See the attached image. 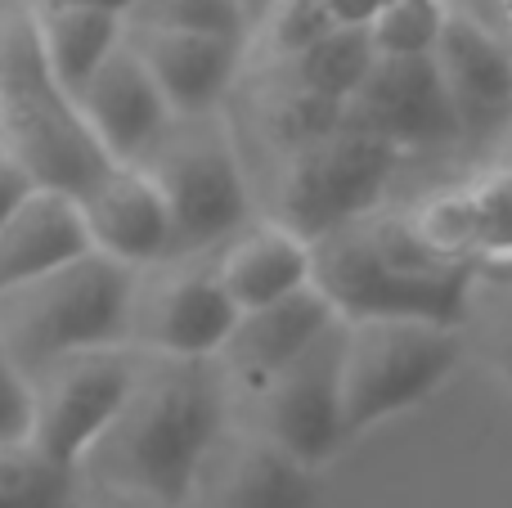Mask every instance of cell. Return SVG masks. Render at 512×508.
Here are the masks:
<instances>
[{
    "label": "cell",
    "instance_id": "1",
    "mask_svg": "<svg viewBox=\"0 0 512 508\" xmlns=\"http://www.w3.org/2000/svg\"><path fill=\"white\" fill-rule=\"evenodd\" d=\"M225 423H230V383L216 356L140 351L131 392L86 450L81 477L185 508L198 464Z\"/></svg>",
    "mask_w": 512,
    "mask_h": 508
},
{
    "label": "cell",
    "instance_id": "2",
    "mask_svg": "<svg viewBox=\"0 0 512 508\" xmlns=\"http://www.w3.org/2000/svg\"><path fill=\"white\" fill-rule=\"evenodd\" d=\"M310 257H315V284L342 320L418 315V320L463 324L481 266L427 248L405 203L396 198L310 239Z\"/></svg>",
    "mask_w": 512,
    "mask_h": 508
},
{
    "label": "cell",
    "instance_id": "3",
    "mask_svg": "<svg viewBox=\"0 0 512 508\" xmlns=\"http://www.w3.org/2000/svg\"><path fill=\"white\" fill-rule=\"evenodd\" d=\"M0 144L36 185L81 194L108 167V149L81 117L77 95L54 77L32 0H0Z\"/></svg>",
    "mask_w": 512,
    "mask_h": 508
},
{
    "label": "cell",
    "instance_id": "4",
    "mask_svg": "<svg viewBox=\"0 0 512 508\" xmlns=\"http://www.w3.org/2000/svg\"><path fill=\"white\" fill-rule=\"evenodd\" d=\"M135 266L90 248L0 293V347L23 374L81 347L126 342Z\"/></svg>",
    "mask_w": 512,
    "mask_h": 508
},
{
    "label": "cell",
    "instance_id": "5",
    "mask_svg": "<svg viewBox=\"0 0 512 508\" xmlns=\"http://www.w3.org/2000/svg\"><path fill=\"white\" fill-rule=\"evenodd\" d=\"M140 167L158 180L176 221V252L216 248L261 212L248 158L225 108L176 113Z\"/></svg>",
    "mask_w": 512,
    "mask_h": 508
},
{
    "label": "cell",
    "instance_id": "6",
    "mask_svg": "<svg viewBox=\"0 0 512 508\" xmlns=\"http://www.w3.org/2000/svg\"><path fill=\"white\" fill-rule=\"evenodd\" d=\"M468 338L459 324L418 315L342 320V419L351 441L373 423L427 401L459 369Z\"/></svg>",
    "mask_w": 512,
    "mask_h": 508
},
{
    "label": "cell",
    "instance_id": "7",
    "mask_svg": "<svg viewBox=\"0 0 512 508\" xmlns=\"http://www.w3.org/2000/svg\"><path fill=\"white\" fill-rule=\"evenodd\" d=\"M405 162V149L342 117L333 131L315 135L297 153H288L261 180L256 198H261V212L279 216L283 225H292L306 239H319L333 225L387 203Z\"/></svg>",
    "mask_w": 512,
    "mask_h": 508
},
{
    "label": "cell",
    "instance_id": "8",
    "mask_svg": "<svg viewBox=\"0 0 512 508\" xmlns=\"http://www.w3.org/2000/svg\"><path fill=\"white\" fill-rule=\"evenodd\" d=\"M230 419L265 432L310 468L333 464L351 441L342 419V320L274 374L230 387Z\"/></svg>",
    "mask_w": 512,
    "mask_h": 508
},
{
    "label": "cell",
    "instance_id": "9",
    "mask_svg": "<svg viewBox=\"0 0 512 508\" xmlns=\"http://www.w3.org/2000/svg\"><path fill=\"white\" fill-rule=\"evenodd\" d=\"M239 320V302L216 275V248L171 252L135 266L126 342L171 356H216Z\"/></svg>",
    "mask_w": 512,
    "mask_h": 508
},
{
    "label": "cell",
    "instance_id": "10",
    "mask_svg": "<svg viewBox=\"0 0 512 508\" xmlns=\"http://www.w3.org/2000/svg\"><path fill=\"white\" fill-rule=\"evenodd\" d=\"M135 360L140 351L131 342H108V347L63 351V356L45 360L41 369H32L27 374V392H32L27 437L50 459L81 468L86 450L113 423L117 405L131 392Z\"/></svg>",
    "mask_w": 512,
    "mask_h": 508
},
{
    "label": "cell",
    "instance_id": "11",
    "mask_svg": "<svg viewBox=\"0 0 512 508\" xmlns=\"http://www.w3.org/2000/svg\"><path fill=\"white\" fill-rule=\"evenodd\" d=\"M346 122L391 140L409 158L463 149V122L436 54H378L346 99Z\"/></svg>",
    "mask_w": 512,
    "mask_h": 508
},
{
    "label": "cell",
    "instance_id": "12",
    "mask_svg": "<svg viewBox=\"0 0 512 508\" xmlns=\"http://www.w3.org/2000/svg\"><path fill=\"white\" fill-rule=\"evenodd\" d=\"M185 508H319V468L230 419L198 464Z\"/></svg>",
    "mask_w": 512,
    "mask_h": 508
},
{
    "label": "cell",
    "instance_id": "13",
    "mask_svg": "<svg viewBox=\"0 0 512 508\" xmlns=\"http://www.w3.org/2000/svg\"><path fill=\"white\" fill-rule=\"evenodd\" d=\"M436 63L445 72L450 99L463 122V149H495V140L512 126V41L454 9L436 41Z\"/></svg>",
    "mask_w": 512,
    "mask_h": 508
},
{
    "label": "cell",
    "instance_id": "14",
    "mask_svg": "<svg viewBox=\"0 0 512 508\" xmlns=\"http://www.w3.org/2000/svg\"><path fill=\"white\" fill-rule=\"evenodd\" d=\"M77 108L113 162H140L176 117L131 41H122L90 72L86 86L77 90Z\"/></svg>",
    "mask_w": 512,
    "mask_h": 508
},
{
    "label": "cell",
    "instance_id": "15",
    "mask_svg": "<svg viewBox=\"0 0 512 508\" xmlns=\"http://www.w3.org/2000/svg\"><path fill=\"white\" fill-rule=\"evenodd\" d=\"M126 41L140 50L144 68L153 72V81L162 86L176 113L225 108L230 90L248 72V41H239V36L126 23Z\"/></svg>",
    "mask_w": 512,
    "mask_h": 508
},
{
    "label": "cell",
    "instance_id": "16",
    "mask_svg": "<svg viewBox=\"0 0 512 508\" xmlns=\"http://www.w3.org/2000/svg\"><path fill=\"white\" fill-rule=\"evenodd\" d=\"M90 243L126 266H149L176 252V221L158 180L140 162H113L90 189L77 194Z\"/></svg>",
    "mask_w": 512,
    "mask_h": 508
},
{
    "label": "cell",
    "instance_id": "17",
    "mask_svg": "<svg viewBox=\"0 0 512 508\" xmlns=\"http://www.w3.org/2000/svg\"><path fill=\"white\" fill-rule=\"evenodd\" d=\"M333 320H342V315H337V306L328 302L319 284L248 306V311H239L225 347L216 351V365L225 369L230 387L256 383V378L274 374L279 365H288L292 356H301Z\"/></svg>",
    "mask_w": 512,
    "mask_h": 508
},
{
    "label": "cell",
    "instance_id": "18",
    "mask_svg": "<svg viewBox=\"0 0 512 508\" xmlns=\"http://www.w3.org/2000/svg\"><path fill=\"white\" fill-rule=\"evenodd\" d=\"M216 275H221L225 293L239 302V311L261 302H274L283 293L315 284V257H310V239L283 225L279 216L256 212L248 225L216 243Z\"/></svg>",
    "mask_w": 512,
    "mask_h": 508
},
{
    "label": "cell",
    "instance_id": "19",
    "mask_svg": "<svg viewBox=\"0 0 512 508\" xmlns=\"http://www.w3.org/2000/svg\"><path fill=\"white\" fill-rule=\"evenodd\" d=\"M90 230L77 194L36 185L14 212L0 221V293L45 275L63 261L90 252Z\"/></svg>",
    "mask_w": 512,
    "mask_h": 508
},
{
    "label": "cell",
    "instance_id": "20",
    "mask_svg": "<svg viewBox=\"0 0 512 508\" xmlns=\"http://www.w3.org/2000/svg\"><path fill=\"white\" fill-rule=\"evenodd\" d=\"M54 77L77 95L86 77L126 41V14L90 5H32Z\"/></svg>",
    "mask_w": 512,
    "mask_h": 508
},
{
    "label": "cell",
    "instance_id": "21",
    "mask_svg": "<svg viewBox=\"0 0 512 508\" xmlns=\"http://www.w3.org/2000/svg\"><path fill=\"white\" fill-rule=\"evenodd\" d=\"M81 468L50 459L32 437H0V508H77Z\"/></svg>",
    "mask_w": 512,
    "mask_h": 508
},
{
    "label": "cell",
    "instance_id": "22",
    "mask_svg": "<svg viewBox=\"0 0 512 508\" xmlns=\"http://www.w3.org/2000/svg\"><path fill=\"white\" fill-rule=\"evenodd\" d=\"M378 63V50H373L369 27H342L337 23L328 36H319L310 50H301L297 59L279 63L292 81H301L306 90L333 99V104L346 108V99L360 90V81L369 77V68Z\"/></svg>",
    "mask_w": 512,
    "mask_h": 508
},
{
    "label": "cell",
    "instance_id": "23",
    "mask_svg": "<svg viewBox=\"0 0 512 508\" xmlns=\"http://www.w3.org/2000/svg\"><path fill=\"white\" fill-rule=\"evenodd\" d=\"M414 230L423 234L427 248L454 261H481V225H477V198H472L468 180L454 185H436L432 194L405 203Z\"/></svg>",
    "mask_w": 512,
    "mask_h": 508
},
{
    "label": "cell",
    "instance_id": "24",
    "mask_svg": "<svg viewBox=\"0 0 512 508\" xmlns=\"http://www.w3.org/2000/svg\"><path fill=\"white\" fill-rule=\"evenodd\" d=\"M459 329H463V338L477 342L486 365L512 383V284L508 279H495L477 266V279H472V293H468V311H463Z\"/></svg>",
    "mask_w": 512,
    "mask_h": 508
},
{
    "label": "cell",
    "instance_id": "25",
    "mask_svg": "<svg viewBox=\"0 0 512 508\" xmlns=\"http://www.w3.org/2000/svg\"><path fill=\"white\" fill-rule=\"evenodd\" d=\"M450 18V0H387L369 23L378 54H432Z\"/></svg>",
    "mask_w": 512,
    "mask_h": 508
},
{
    "label": "cell",
    "instance_id": "26",
    "mask_svg": "<svg viewBox=\"0 0 512 508\" xmlns=\"http://www.w3.org/2000/svg\"><path fill=\"white\" fill-rule=\"evenodd\" d=\"M333 27L337 18L328 9V0H283L274 9V18L265 23V32L248 45V63H288Z\"/></svg>",
    "mask_w": 512,
    "mask_h": 508
},
{
    "label": "cell",
    "instance_id": "27",
    "mask_svg": "<svg viewBox=\"0 0 512 508\" xmlns=\"http://www.w3.org/2000/svg\"><path fill=\"white\" fill-rule=\"evenodd\" d=\"M126 23L135 27H185V32H221L248 41V27L234 0H135Z\"/></svg>",
    "mask_w": 512,
    "mask_h": 508
},
{
    "label": "cell",
    "instance_id": "28",
    "mask_svg": "<svg viewBox=\"0 0 512 508\" xmlns=\"http://www.w3.org/2000/svg\"><path fill=\"white\" fill-rule=\"evenodd\" d=\"M477 198V225H481V261L508 257L512 252V167L490 162L486 171L468 180Z\"/></svg>",
    "mask_w": 512,
    "mask_h": 508
},
{
    "label": "cell",
    "instance_id": "29",
    "mask_svg": "<svg viewBox=\"0 0 512 508\" xmlns=\"http://www.w3.org/2000/svg\"><path fill=\"white\" fill-rule=\"evenodd\" d=\"M32 428V392H27V374L9 360L0 347V437H27Z\"/></svg>",
    "mask_w": 512,
    "mask_h": 508
},
{
    "label": "cell",
    "instance_id": "30",
    "mask_svg": "<svg viewBox=\"0 0 512 508\" xmlns=\"http://www.w3.org/2000/svg\"><path fill=\"white\" fill-rule=\"evenodd\" d=\"M77 508H176L167 500H153V495L126 491V486H108V482H81V504Z\"/></svg>",
    "mask_w": 512,
    "mask_h": 508
},
{
    "label": "cell",
    "instance_id": "31",
    "mask_svg": "<svg viewBox=\"0 0 512 508\" xmlns=\"http://www.w3.org/2000/svg\"><path fill=\"white\" fill-rule=\"evenodd\" d=\"M32 189H36V176L5 149V144H0V221H5V216L14 212L27 194H32Z\"/></svg>",
    "mask_w": 512,
    "mask_h": 508
},
{
    "label": "cell",
    "instance_id": "32",
    "mask_svg": "<svg viewBox=\"0 0 512 508\" xmlns=\"http://www.w3.org/2000/svg\"><path fill=\"white\" fill-rule=\"evenodd\" d=\"M454 9H468L486 27H495L504 41H512V0H450Z\"/></svg>",
    "mask_w": 512,
    "mask_h": 508
},
{
    "label": "cell",
    "instance_id": "33",
    "mask_svg": "<svg viewBox=\"0 0 512 508\" xmlns=\"http://www.w3.org/2000/svg\"><path fill=\"white\" fill-rule=\"evenodd\" d=\"M382 5L387 0H328V9H333V18L342 27H369Z\"/></svg>",
    "mask_w": 512,
    "mask_h": 508
},
{
    "label": "cell",
    "instance_id": "34",
    "mask_svg": "<svg viewBox=\"0 0 512 508\" xmlns=\"http://www.w3.org/2000/svg\"><path fill=\"white\" fill-rule=\"evenodd\" d=\"M239 5V14H243V27H248V45L256 41V36L265 32V23L274 18V9L283 5V0H234Z\"/></svg>",
    "mask_w": 512,
    "mask_h": 508
},
{
    "label": "cell",
    "instance_id": "35",
    "mask_svg": "<svg viewBox=\"0 0 512 508\" xmlns=\"http://www.w3.org/2000/svg\"><path fill=\"white\" fill-rule=\"evenodd\" d=\"M32 5H90V9H113V14H131L135 0H32Z\"/></svg>",
    "mask_w": 512,
    "mask_h": 508
},
{
    "label": "cell",
    "instance_id": "36",
    "mask_svg": "<svg viewBox=\"0 0 512 508\" xmlns=\"http://www.w3.org/2000/svg\"><path fill=\"white\" fill-rule=\"evenodd\" d=\"M481 270H486V275H495V279H508V284H512V252H508V257H486V261H481Z\"/></svg>",
    "mask_w": 512,
    "mask_h": 508
}]
</instances>
